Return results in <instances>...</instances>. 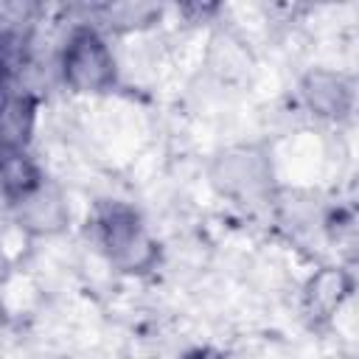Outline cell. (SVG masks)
Instances as JSON below:
<instances>
[{
    "instance_id": "obj_1",
    "label": "cell",
    "mask_w": 359,
    "mask_h": 359,
    "mask_svg": "<svg viewBox=\"0 0 359 359\" xmlns=\"http://www.w3.org/2000/svg\"><path fill=\"white\" fill-rule=\"evenodd\" d=\"M98 238L109 261L126 272H140L154 261V241L149 238L140 216L123 202H107L98 210Z\"/></svg>"
},
{
    "instance_id": "obj_2",
    "label": "cell",
    "mask_w": 359,
    "mask_h": 359,
    "mask_svg": "<svg viewBox=\"0 0 359 359\" xmlns=\"http://www.w3.org/2000/svg\"><path fill=\"white\" fill-rule=\"evenodd\" d=\"M65 79L79 93H101L115 81V59L93 28H79L65 48Z\"/></svg>"
},
{
    "instance_id": "obj_3",
    "label": "cell",
    "mask_w": 359,
    "mask_h": 359,
    "mask_svg": "<svg viewBox=\"0 0 359 359\" xmlns=\"http://www.w3.org/2000/svg\"><path fill=\"white\" fill-rule=\"evenodd\" d=\"M182 359H224V353H219V351H213V348H196V351L185 353Z\"/></svg>"
}]
</instances>
